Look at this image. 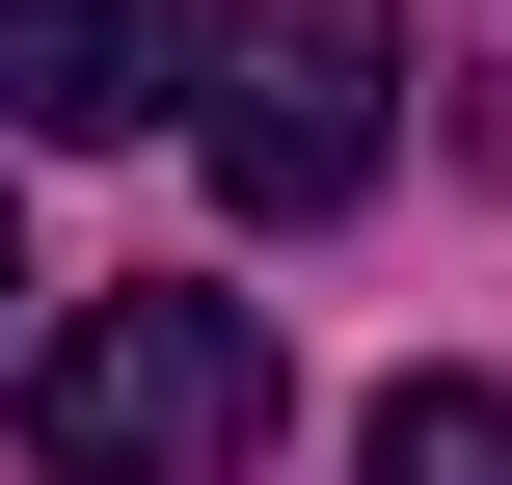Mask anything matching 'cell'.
<instances>
[{"label":"cell","mask_w":512,"mask_h":485,"mask_svg":"<svg viewBox=\"0 0 512 485\" xmlns=\"http://www.w3.org/2000/svg\"><path fill=\"white\" fill-rule=\"evenodd\" d=\"M27 459H54V485H243V459H270V324L189 297V270L81 297V324L27 351Z\"/></svg>","instance_id":"6da1fadb"},{"label":"cell","mask_w":512,"mask_h":485,"mask_svg":"<svg viewBox=\"0 0 512 485\" xmlns=\"http://www.w3.org/2000/svg\"><path fill=\"white\" fill-rule=\"evenodd\" d=\"M162 108H189L162 0H0V135H162Z\"/></svg>","instance_id":"3957f363"},{"label":"cell","mask_w":512,"mask_h":485,"mask_svg":"<svg viewBox=\"0 0 512 485\" xmlns=\"http://www.w3.org/2000/svg\"><path fill=\"white\" fill-rule=\"evenodd\" d=\"M378 485H512V378H378Z\"/></svg>","instance_id":"277c9868"},{"label":"cell","mask_w":512,"mask_h":485,"mask_svg":"<svg viewBox=\"0 0 512 485\" xmlns=\"http://www.w3.org/2000/svg\"><path fill=\"white\" fill-rule=\"evenodd\" d=\"M378 135H405V0H216L189 27V162H216V216H351L378 189Z\"/></svg>","instance_id":"7a4b0ae2"},{"label":"cell","mask_w":512,"mask_h":485,"mask_svg":"<svg viewBox=\"0 0 512 485\" xmlns=\"http://www.w3.org/2000/svg\"><path fill=\"white\" fill-rule=\"evenodd\" d=\"M0 297H27V243H0Z\"/></svg>","instance_id":"8992f818"},{"label":"cell","mask_w":512,"mask_h":485,"mask_svg":"<svg viewBox=\"0 0 512 485\" xmlns=\"http://www.w3.org/2000/svg\"><path fill=\"white\" fill-rule=\"evenodd\" d=\"M459 135H486V162H512V0H486V108H459Z\"/></svg>","instance_id":"5b68a950"}]
</instances>
